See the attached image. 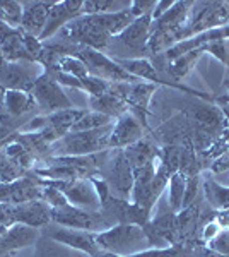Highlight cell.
<instances>
[{
  "label": "cell",
  "mask_w": 229,
  "mask_h": 257,
  "mask_svg": "<svg viewBox=\"0 0 229 257\" xmlns=\"http://www.w3.org/2000/svg\"><path fill=\"white\" fill-rule=\"evenodd\" d=\"M113 123L96 131L69 132L52 146V156H87L108 151Z\"/></svg>",
  "instance_id": "obj_1"
},
{
  "label": "cell",
  "mask_w": 229,
  "mask_h": 257,
  "mask_svg": "<svg viewBox=\"0 0 229 257\" xmlns=\"http://www.w3.org/2000/svg\"><path fill=\"white\" fill-rule=\"evenodd\" d=\"M94 238L101 250L123 257L151 247L145 230L139 225H113L105 231L94 233Z\"/></svg>",
  "instance_id": "obj_2"
},
{
  "label": "cell",
  "mask_w": 229,
  "mask_h": 257,
  "mask_svg": "<svg viewBox=\"0 0 229 257\" xmlns=\"http://www.w3.org/2000/svg\"><path fill=\"white\" fill-rule=\"evenodd\" d=\"M226 24H229V2H193L190 19L181 31V40Z\"/></svg>",
  "instance_id": "obj_3"
},
{
  "label": "cell",
  "mask_w": 229,
  "mask_h": 257,
  "mask_svg": "<svg viewBox=\"0 0 229 257\" xmlns=\"http://www.w3.org/2000/svg\"><path fill=\"white\" fill-rule=\"evenodd\" d=\"M103 180L108 184L110 192L120 199H128L134 189V170L128 163L123 149H110L105 167L99 172Z\"/></svg>",
  "instance_id": "obj_4"
},
{
  "label": "cell",
  "mask_w": 229,
  "mask_h": 257,
  "mask_svg": "<svg viewBox=\"0 0 229 257\" xmlns=\"http://www.w3.org/2000/svg\"><path fill=\"white\" fill-rule=\"evenodd\" d=\"M157 84L145 81L135 82H111L110 91L115 93L118 98H122L125 105L128 106V111L135 115L137 120L147 131V115H149V103H151L152 94L156 93Z\"/></svg>",
  "instance_id": "obj_5"
},
{
  "label": "cell",
  "mask_w": 229,
  "mask_h": 257,
  "mask_svg": "<svg viewBox=\"0 0 229 257\" xmlns=\"http://www.w3.org/2000/svg\"><path fill=\"white\" fill-rule=\"evenodd\" d=\"M52 223H55L57 226L84 230L91 231V233H99L111 226L101 214V211L82 209L72 206L70 202L60 206V208H52Z\"/></svg>",
  "instance_id": "obj_6"
},
{
  "label": "cell",
  "mask_w": 229,
  "mask_h": 257,
  "mask_svg": "<svg viewBox=\"0 0 229 257\" xmlns=\"http://www.w3.org/2000/svg\"><path fill=\"white\" fill-rule=\"evenodd\" d=\"M101 214L106 218V221L113 225H139L145 226L149 223L152 214L137 206L135 202L128 201V199H120L110 194L105 201L101 202Z\"/></svg>",
  "instance_id": "obj_7"
},
{
  "label": "cell",
  "mask_w": 229,
  "mask_h": 257,
  "mask_svg": "<svg viewBox=\"0 0 229 257\" xmlns=\"http://www.w3.org/2000/svg\"><path fill=\"white\" fill-rule=\"evenodd\" d=\"M77 57H81L87 65L91 76H96L99 79H105L108 82H135L137 77L130 76L125 69L120 67L115 62V59H110L103 52L87 48V47H77Z\"/></svg>",
  "instance_id": "obj_8"
},
{
  "label": "cell",
  "mask_w": 229,
  "mask_h": 257,
  "mask_svg": "<svg viewBox=\"0 0 229 257\" xmlns=\"http://www.w3.org/2000/svg\"><path fill=\"white\" fill-rule=\"evenodd\" d=\"M43 74V67L35 62H7L0 64V86L6 91L31 93L35 82Z\"/></svg>",
  "instance_id": "obj_9"
},
{
  "label": "cell",
  "mask_w": 229,
  "mask_h": 257,
  "mask_svg": "<svg viewBox=\"0 0 229 257\" xmlns=\"http://www.w3.org/2000/svg\"><path fill=\"white\" fill-rule=\"evenodd\" d=\"M31 94L35 98L38 108L45 111V115L53 113L58 110H65V108H72L74 103L70 101V98L67 96V93L64 91L60 84L57 81H53L52 77L47 74H41L38 77V81L35 82L31 89Z\"/></svg>",
  "instance_id": "obj_10"
},
{
  "label": "cell",
  "mask_w": 229,
  "mask_h": 257,
  "mask_svg": "<svg viewBox=\"0 0 229 257\" xmlns=\"http://www.w3.org/2000/svg\"><path fill=\"white\" fill-rule=\"evenodd\" d=\"M82 2H84V0H62V2H57L55 0L53 7L50 9L47 26H45V31L41 33L40 41L47 43L48 38H52L53 35L60 33L65 26H69L72 21L81 18Z\"/></svg>",
  "instance_id": "obj_11"
},
{
  "label": "cell",
  "mask_w": 229,
  "mask_h": 257,
  "mask_svg": "<svg viewBox=\"0 0 229 257\" xmlns=\"http://www.w3.org/2000/svg\"><path fill=\"white\" fill-rule=\"evenodd\" d=\"M53 185L57 189H60L64 192V196L67 197V201L72 206L89 211H99L101 208V202H99L98 192L93 187L89 178H77L72 182H58L52 180Z\"/></svg>",
  "instance_id": "obj_12"
},
{
  "label": "cell",
  "mask_w": 229,
  "mask_h": 257,
  "mask_svg": "<svg viewBox=\"0 0 229 257\" xmlns=\"http://www.w3.org/2000/svg\"><path fill=\"white\" fill-rule=\"evenodd\" d=\"M47 238L57 242L58 245H64L74 250H79L82 254H87L89 257H96L101 252V248L96 243L94 233L84 230H72V228L55 226L48 231Z\"/></svg>",
  "instance_id": "obj_13"
},
{
  "label": "cell",
  "mask_w": 229,
  "mask_h": 257,
  "mask_svg": "<svg viewBox=\"0 0 229 257\" xmlns=\"http://www.w3.org/2000/svg\"><path fill=\"white\" fill-rule=\"evenodd\" d=\"M144 132L145 128L137 120L135 115L127 111L120 118L115 120L110 138V149H125L132 146V144L139 143L140 139H144Z\"/></svg>",
  "instance_id": "obj_14"
},
{
  "label": "cell",
  "mask_w": 229,
  "mask_h": 257,
  "mask_svg": "<svg viewBox=\"0 0 229 257\" xmlns=\"http://www.w3.org/2000/svg\"><path fill=\"white\" fill-rule=\"evenodd\" d=\"M169 177H166L164 173H161L159 170H156V175L147 182H135L134 189H132V202H135L137 206H140L147 213L152 214L154 206L157 204L161 194L164 192L168 187Z\"/></svg>",
  "instance_id": "obj_15"
},
{
  "label": "cell",
  "mask_w": 229,
  "mask_h": 257,
  "mask_svg": "<svg viewBox=\"0 0 229 257\" xmlns=\"http://www.w3.org/2000/svg\"><path fill=\"white\" fill-rule=\"evenodd\" d=\"M38 240H40L38 228L16 223V225L9 226L6 237L0 240V257H6L9 254H14L16 250H21V248L35 245V243H38Z\"/></svg>",
  "instance_id": "obj_16"
},
{
  "label": "cell",
  "mask_w": 229,
  "mask_h": 257,
  "mask_svg": "<svg viewBox=\"0 0 229 257\" xmlns=\"http://www.w3.org/2000/svg\"><path fill=\"white\" fill-rule=\"evenodd\" d=\"M16 223L33 228H47L52 225V208L43 201H29L23 204H14Z\"/></svg>",
  "instance_id": "obj_17"
},
{
  "label": "cell",
  "mask_w": 229,
  "mask_h": 257,
  "mask_svg": "<svg viewBox=\"0 0 229 257\" xmlns=\"http://www.w3.org/2000/svg\"><path fill=\"white\" fill-rule=\"evenodd\" d=\"M53 4H55V0H48V2H43V0L23 2L24 14H23V23H21V30L40 38L41 33L45 31V26H47V19Z\"/></svg>",
  "instance_id": "obj_18"
},
{
  "label": "cell",
  "mask_w": 229,
  "mask_h": 257,
  "mask_svg": "<svg viewBox=\"0 0 229 257\" xmlns=\"http://www.w3.org/2000/svg\"><path fill=\"white\" fill-rule=\"evenodd\" d=\"M0 48L7 62H33L23 43V30L0 23Z\"/></svg>",
  "instance_id": "obj_19"
},
{
  "label": "cell",
  "mask_w": 229,
  "mask_h": 257,
  "mask_svg": "<svg viewBox=\"0 0 229 257\" xmlns=\"http://www.w3.org/2000/svg\"><path fill=\"white\" fill-rule=\"evenodd\" d=\"M151 24H152L151 16L135 19L134 23L128 28H125L115 40H118L125 48H130V50H134V52L144 53L145 47H147L149 36H151Z\"/></svg>",
  "instance_id": "obj_20"
},
{
  "label": "cell",
  "mask_w": 229,
  "mask_h": 257,
  "mask_svg": "<svg viewBox=\"0 0 229 257\" xmlns=\"http://www.w3.org/2000/svg\"><path fill=\"white\" fill-rule=\"evenodd\" d=\"M191 6H193V2H190V0H174V4L169 7V11L166 12L164 16L152 21L151 30L166 28V30L183 31V28L186 26V23H188V19H190Z\"/></svg>",
  "instance_id": "obj_21"
},
{
  "label": "cell",
  "mask_w": 229,
  "mask_h": 257,
  "mask_svg": "<svg viewBox=\"0 0 229 257\" xmlns=\"http://www.w3.org/2000/svg\"><path fill=\"white\" fill-rule=\"evenodd\" d=\"M123 151H125V156H127L128 163L132 165V170L156 163L157 155H159V148H156V144H152L149 139H140L139 143L125 148Z\"/></svg>",
  "instance_id": "obj_22"
},
{
  "label": "cell",
  "mask_w": 229,
  "mask_h": 257,
  "mask_svg": "<svg viewBox=\"0 0 229 257\" xmlns=\"http://www.w3.org/2000/svg\"><path fill=\"white\" fill-rule=\"evenodd\" d=\"M89 106L93 111H99L103 115H108L110 118H120L123 113L128 111V106L125 105L122 98H118L115 93L106 91L99 96H89Z\"/></svg>",
  "instance_id": "obj_23"
},
{
  "label": "cell",
  "mask_w": 229,
  "mask_h": 257,
  "mask_svg": "<svg viewBox=\"0 0 229 257\" xmlns=\"http://www.w3.org/2000/svg\"><path fill=\"white\" fill-rule=\"evenodd\" d=\"M203 47L197 48V50H191V52H186L180 55L178 59H174L173 62H169L168 64V72L169 76L173 77V81L180 82V79L186 76V74L190 72L191 69L197 65V62L200 60V57L203 55Z\"/></svg>",
  "instance_id": "obj_24"
},
{
  "label": "cell",
  "mask_w": 229,
  "mask_h": 257,
  "mask_svg": "<svg viewBox=\"0 0 229 257\" xmlns=\"http://www.w3.org/2000/svg\"><path fill=\"white\" fill-rule=\"evenodd\" d=\"M180 158H181V146L168 144V146L159 149L156 170H159L166 177H171L180 170Z\"/></svg>",
  "instance_id": "obj_25"
},
{
  "label": "cell",
  "mask_w": 229,
  "mask_h": 257,
  "mask_svg": "<svg viewBox=\"0 0 229 257\" xmlns=\"http://www.w3.org/2000/svg\"><path fill=\"white\" fill-rule=\"evenodd\" d=\"M202 189L205 190L207 201L215 211L229 208V187H224L219 182L205 177L202 180Z\"/></svg>",
  "instance_id": "obj_26"
},
{
  "label": "cell",
  "mask_w": 229,
  "mask_h": 257,
  "mask_svg": "<svg viewBox=\"0 0 229 257\" xmlns=\"http://www.w3.org/2000/svg\"><path fill=\"white\" fill-rule=\"evenodd\" d=\"M2 149H4V153L14 161V165L23 173H29L36 167V160L31 156V153H29L26 148L21 146L19 143H16V141L9 139V143H7Z\"/></svg>",
  "instance_id": "obj_27"
},
{
  "label": "cell",
  "mask_w": 229,
  "mask_h": 257,
  "mask_svg": "<svg viewBox=\"0 0 229 257\" xmlns=\"http://www.w3.org/2000/svg\"><path fill=\"white\" fill-rule=\"evenodd\" d=\"M185 185H186V177L183 173L176 172L174 175L169 177L168 182V208L173 213H180L183 209V197H185Z\"/></svg>",
  "instance_id": "obj_28"
},
{
  "label": "cell",
  "mask_w": 229,
  "mask_h": 257,
  "mask_svg": "<svg viewBox=\"0 0 229 257\" xmlns=\"http://www.w3.org/2000/svg\"><path fill=\"white\" fill-rule=\"evenodd\" d=\"M130 2H115V0H84L82 2V16L108 14L128 9Z\"/></svg>",
  "instance_id": "obj_29"
},
{
  "label": "cell",
  "mask_w": 229,
  "mask_h": 257,
  "mask_svg": "<svg viewBox=\"0 0 229 257\" xmlns=\"http://www.w3.org/2000/svg\"><path fill=\"white\" fill-rule=\"evenodd\" d=\"M23 14V2H18V0H0V23H6L7 26L12 28H21Z\"/></svg>",
  "instance_id": "obj_30"
},
{
  "label": "cell",
  "mask_w": 229,
  "mask_h": 257,
  "mask_svg": "<svg viewBox=\"0 0 229 257\" xmlns=\"http://www.w3.org/2000/svg\"><path fill=\"white\" fill-rule=\"evenodd\" d=\"M115 120L110 118L108 115H103L99 111H93V110H87L76 125L72 127L70 132H87V131H96V128H101L106 127L110 123H113Z\"/></svg>",
  "instance_id": "obj_31"
},
{
  "label": "cell",
  "mask_w": 229,
  "mask_h": 257,
  "mask_svg": "<svg viewBox=\"0 0 229 257\" xmlns=\"http://www.w3.org/2000/svg\"><path fill=\"white\" fill-rule=\"evenodd\" d=\"M198 213H200V208H198L197 202L190 204L188 208L181 209L180 213L176 214L178 218V226H180L181 237L183 240L188 238L195 230H197V223H198Z\"/></svg>",
  "instance_id": "obj_32"
},
{
  "label": "cell",
  "mask_w": 229,
  "mask_h": 257,
  "mask_svg": "<svg viewBox=\"0 0 229 257\" xmlns=\"http://www.w3.org/2000/svg\"><path fill=\"white\" fill-rule=\"evenodd\" d=\"M180 173L185 177L191 175H200V161L197 158V151L190 143H185V146H181V158H180Z\"/></svg>",
  "instance_id": "obj_33"
},
{
  "label": "cell",
  "mask_w": 229,
  "mask_h": 257,
  "mask_svg": "<svg viewBox=\"0 0 229 257\" xmlns=\"http://www.w3.org/2000/svg\"><path fill=\"white\" fill-rule=\"evenodd\" d=\"M55 65L60 70H64L65 74H70V76L77 77V79H84L86 76H89L87 65L84 64V60L77 55H62L60 59L57 60Z\"/></svg>",
  "instance_id": "obj_34"
},
{
  "label": "cell",
  "mask_w": 229,
  "mask_h": 257,
  "mask_svg": "<svg viewBox=\"0 0 229 257\" xmlns=\"http://www.w3.org/2000/svg\"><path fill=\"white\" fill-rule=\"evenodd\" d=\"M24 175L26 173L21 172L14 165V161L4 153V149H0V184H12Z\"/></svg>",
  "instance_id": "obj_35"
},
{
  "label": "cell",
  "mask_w": 229,
  "mask_h": 257,
  "mask_svg": "<svg viewBox=\"0 0 229 257\" xmlns=\"http://www.w3.org/2000/svg\"><path fill=\"white\" fill-rule=\"evenodd\" d=\"M203 52L217 59L220 64H224L229 70V40H215L203 45Z\"/></svg>",
  "instance_id": "obj_36"
},
{
  "label": "cell",
  "mask_w": 229,
  "mask_h": 257,
  "mask_svg": "<svg viewBox=\"0 0 229 257\" xmlns=\"http://www.w3.org/2000/svg\"><path fill=\"white\" fill-rule=\"evenodd\" d=\"M183 245H169V247H149L140 252H135L127 257H180Z\"/></svg>",
  "instance_id": "obj_37"
},
{
  "label": "cell",
  "mask_w": 229,
  "mask_h": 257,
  "mask_svg": "<svg viewBox=\"0 0 229 257\" xmlns=\"http://www.w3.org/2000/svg\"><path fill=\"white\" fill-rule=\"evenodd\" d=\"M82 82V91L87 93V96H99V94L110 91L111 82H108L105 79H99L96 76H86L84 79H81Z\"/></svg>",
  "instance_id": "obj_38"
},
{
  "label": "cell",
  "mask_w": 229,
  "mask_h": 257,
  "mask_svg": "<svg viewBox=\"0 0 229 257\" xmlns=\"http://www.w3.org/2000/svg\"><path fill=\"white\" fill-rule=\"evenodd\" d=\"M200 189H202V177L200 175L186 177L185 197H183V209L188 208V206L193 204V202H197V197H198Z\"/></svg>",
  "instance_id": "obj_39"
},
{
  "label": "cell",
  "mask_w": 229,
  "mask_h": 257,
  "mask_svg": "<svg viewBox=\"0 0 229 257\" xmlns=\"http://www.w3.org/2000/svg\"><path fill=\"white\" fill-rule=\"evenodd\" d=\"M156 4H157V0H134V2H130V6H128V11L132 12V16H134L135 19L145 18V16H151L152 18Z\"/></svg>",
  "instance_id": "obj_40"
},
{
  "label": "cell",
  "mask_w": 229,
  "mask_h": 257,
  "mask_svg": "<svg viewBox=\"0 0 229 257\" xmlns=\"http://www.w3.org/2000/svg\"><path fill=\"white\" fill-rule=\"evenodd\" d=\"M57 245L58 243L53 242V240H50V238L43 240V242H40L38 240L36 257H69L67 254H64V252H62Z\"/></svg>",
  "instance_id": "obj_41"
},
{
  "label": "cell",
  "mask_w": 229,
  "mask_h": 257,
  "mask_svg": "<svg viewBox=\"0 0 229 257\" xmlns=\"http://www.w3.org/2000/svg\"><path fill=\"white\" fill-rule=\"evenodd\" d=\"M205 247H209L210 250L217 252V254L229 255V230H222L217 237L207 243Z\"/></svg>",
  "instance_id": "obj_42"
},
{
  "label": "cell",
  "mask_w": 229,
  "mask_h": 257,
  "mask_svg": "<svg viewBox=\"0 0 229 257\" xmlns=\"http://www.w3.org/2000/svg\"><path fill=\"white\" fill-rule=\"evenodd\" d=\"M222 231V228H220V225L217 221H215V218L214 219H210V221H207L205 225H203V228L200 230V242H202V245H207L209 242H212L217 235Z\"/></svg>",
  "instance_id": "obj_43"
},
{
  "label": "cell",
  "mask_w": 229,
  "mask_h": 257,
  "mask_svg": "<svg viewBox=\"0 0 229 257\" xmlns=\"http://www.w3.org/2000/svg\"><path fill=\"white\" fill-rule=\"evenodd\" d=\"M0 225H4V226L16 225L14 204H12V202H2V204H0Z\"/></svg>",
  "instance_id": "obj_44"
},
{
  "label": "cell",
  "mask_w": 229,
  "mask_h": 257,
  "mask_svg": "<svg viewBox=\"0 0 229 257\" xmlns=\"http://www.w3.org/2000/svg\"><path fill=\"white\" fill-rule=\"evenodd\" d=\"M210 170L214 173H224L229 170V149L224 155H220L219 158H215L214 161L210 163Z\"/></svg>",
  "instance_id": "obj_45"
},
{
  "label": "cell",
  "mask_w": 229,
  "mask_h": 257,
  "mask_svg": "<svg viewBox=\"0 0 229 257\" xmlns=\"http://www.w3.org/2000/svg\"><path fill=\"white\" fill-rule=\"evenodd\" d=\"M173 4H174V0H157L156 9H154V12H152V21H156V19H159L161 16H164Z\"/></svg>",
  "instance_id": "obj_46"
},
{
  "label": "cell",
  "mask_w": 229,
  "mask_h": 257,
  "mask_svg": "<svg viewBox=\"0 0 229 257\" xmlns=\"http://www.w3.org/2000/svg\"><path fill=\"white\" fill-rule=\"evenodd\" d=\"M195 257H229V255H222V254H217V252L210 250L209 247L202 245L195 250Z\"/></svg>",
  "instance_id": "obj_47"
},
{
  "label": "cell",
  "mask_w": 229,
  "mask_h": 257,
  "mask_svg": "<svg viewBox=\"0 0 229 257\" xmlns=\"http://www.w3.org/2000/svg\"><path fill=\"white\" fill-rule=\"evenodd\" d=\"M12 134H14V131H11V128L4 127L2 123H0V149L6 146L7 143H9V139L12 138Z\"/></svg>",
  "instance_id": "obj_48"
},
{
  "label": "cell",
  "mask_w": 229,
  "mask_h": 257,
  "mask_svg": "<svg viewBox=\"0 0 229 257\" xmlns=\"http://www.w3.org/2000/svg\"><path fill=\"white\" fill-rule=\"evenodd\" d=\"M11 202V184H0V204Z\"/></svg>",
  "instance_id": "obj_49"
},
{
  "label": "cell",
  "mask_w": 229,
  "mask_h": 257,
  "mask_svg": "<svg viewBox=\"0 0 229 257\" xmlns=\"http://www.w3.org/2000/svg\"><path fill=\"white\" fill-rule=\"evenodd\" d=\"M96 257H123V255H118V254H113V252H106V250H101Z\"/></svg>",
  "instance_id": "obj_50"
},
{
  "label": "cell",
  "mask_w": 229,
  "mask_h": 257,
  "mask_svg": "<svg viewBox=\"0 0 229 257\" xmlns=\"http://www.w3.org/2000/svg\"><path fill=\"white\" fill-rule=\"evenodd\" d=\"M7 230H9V226H4V225H0V240H2L4 237H6Z\"/></svg>",
  "instance_id": "obj_51"
},
{
  "label": "cell",
  "mask_w": 229,
  "mask_h": 257,
  "mask_svg": "<svg viewBox=\"0 0 229 257\" xmlns=\"http://www.w3.org/2000/svg\"><path fill=\"white\" fill-rule=\"evenodd\" d=\"M222 84H224V88H226V91H227V96H229V74H227V76L226 77H224V82H222Z\"/></svg>",
  "instance_id": "obj_52"
},
{
  "label": "cell",
  "mask_w": 229,
  "mask_h": 257,
  "mask_svg": "<svg viewBox=\"0 0 229 257\" xmlns=\"http://www.w3.org/2000/svg\"><path fill=\"white\" fill-rule=\"evenodd\" d=\"M4 96H6V89H4L2 86H0V106L4 105Z\"/></svg>",
  "instance_id": "obj_53"
},
{
  "label": "cell",
  "mask_w": 229,
  "mask_h": 257,
  "mask_svg": "<svg viewBox=\"0 0 229 257\" xmlns=\"http://www.w3.org/2000/svg\"><path fill=\"white\" fill-rule=\"evenodd\" d=\"M4 60H6V59H4V53H2V48H0V64H2V62Z\"/></svg>",
  "instance_id": "obj_54"
}]
</instances>
